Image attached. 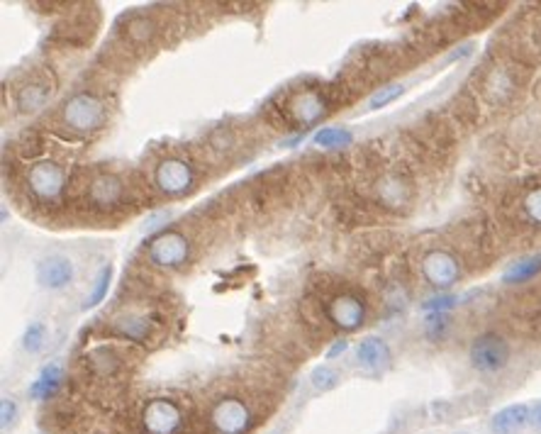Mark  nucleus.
Listing matches in <instances>:
<instances>
[{
  "label": "nucleus",
  "mask_w": 541,
  "mask_h": 434,
  "mask_svg": "<svg viewBox=\"0 0 541 434\" xmlns=\"http://www.w3.org/2000/svg\"><path fill=\"white\" fill-rule=\"evenodd\" d=\"M61 125L71 132V135L78 137H88L98 129L105 128V120H108V108L98 96L93 93H74L68 98L67 103L61 105Z\"/></svg>",
  "instance_id": "nucleus-1"
},
{
  "label": "nucleus",
  "mask_w": 541,
  "mask_h": 434,
  "mask_svg": "<svg viewBox=\"0 0 541 434\" xmlns=\"http://www.w3.org/2000/svg\"><path fill=\"white\" fill-rule=\"evenodd\" d=\"M522 83H525L522 67H517L515 61H497L483 74L481 96L490 108H505L517 98Z\"/></svg>",
  "instance_id": "nucleus-2"
},
{
  "label": "nucleus",
  "mask_w": 541,
  "mask_h": 434,
  "mask_svg": "<svg viewBox=\"0 0 541 434\" xmlns=\"http://www.w3.org/2000/svg\"><path fill=\"white\" fill-rule=\"evenodd\" d=\"M141 434H186L188 412L183 405L173 398L159 396L151 398L141 408Z\"/></svg>",
  "instance_id": "nucleus-3"
},
{
  "label": "nucleus",
  "mask_w": 541,
  "mask_h": 434,
  "mask_svg": "<svg viewBox=\"0 0 541 434\" xmlns=\"http://www.w3.org/2000/svg\"><path fill=\"white\" fill-rule=\"evenodd\" d=\"M208 425L213 434H249L256 425V415L246 400L224 396L213 400L210 405Z\"/></svg>",
  "instance_id": "nucleus-4"
},
{
  "label": "nucleus",
  "mask_w": 541,
  "mask_h": 434,
  "mask_svg": "<svg viewBox=\"0 0 541 434\" xmlns=\"http://www.w3.org/2000/svg\"><path fill=\"white\" fill-rule=\"evenodd\" d=\"M25 188L37 205H57L67 191V171L57 161H37L25 176Z\"/></svg>",
  "instance_id": "nucleus-5"
},
{
  "label": "nucleus",
  "mask_w": 541,
  "mask_h": 434,
  "mask_svg": "<svg viewBox=\"0 0 541 434\" xmlns=\"http://www.w3.org/2000/svg\"><path fill=\"white\" fill-rule=\"evenodd\" d=\"M188 256H191V242L186 240V234L176 232V230L156 234L147 247L149 264L161 271L181 269L188 262Z\"/></svg>",
  "instance_id": "nucleus-6"
},
{
  "label": "nucleus",
  "mask_w": 541,
  "mask_h": 434,
  "mask_svg": "<svg viewBox=\"0 0 541 434\" xmlns=\"http://www.w3.org/2000/svg\"><path fill=\"white\" fill-rule=\"evenodd\" d=\"M468 361L481 374H497L510 361V345L495 332H483L468 346Z\"/></svg>",
  "instance_id": "nucleus-7"
},
{
  "label": "nucleus",
  "mask_w": 541,
  "mask_h": 434,
  "mask_svg": "<svg viewBox=\"0 0 541 434\" xmlns=\"http://www.w3.org/2000/svg\"><path fill=\"white\" fill-rule=\"evenodd\" d=\"M422 278L437 291H449L452 285L459 284L461 262L449 249H430L420 262Z\"/></svg>",
  "instance_id": "nucleus-8"
},
{
  "label": "nucleus",
  "mask_w": 541,
  "mask_h": 434,
  "mask_svg": "<svg viewBox=\"0 0 541 434\" xmlns=\"http://www.w3.org/2000/svg\"><path fill=\"white\" fill-rule=\"evenodd\" d=\"M154 186L159 188L163 195H171V198L191 193L195 186L193 166L178 157L161 159L154 169Z\"/></svg>",
  "instance_id": "nucleus-9"
},
{
  "label": "nucleus",
  "mask_w": 541,
  "mask_h": 434,
  "mask_svg": "<svg viewBox=\"0 0 541 434\" xmlns=\"http://www.w3.org/2000/svg\"><path fill=\"white\" fill-rule=\"evenodd\" d=\"M327 317L334 327L344 332L359 330L366 320V305L364 300L354 295V293H337L329 303H327Z\"/></svg>",
  "instance_id": "nucleus-10"
},
{
  "label": "nucleus",
  "mask_w": 541,
  "mask_h": 434,
  "mask_svg": "<svg viewBox=\"0 0 541 434\" xmlns=\"http://www.w3.org/2000/svg\"><path fill=\"white\" fill-rule=\"evenodd\" d=\"M88 202L96 210H115L125 202V181L115 173H98L88 186Z\"/></svg>",
  "instance_id": "nucleus-11"
},
{
  "label": "nucleus",
  "mask_w": 541,
  "mask_h": 434,
  "mask_svg": "<svg viewBox=\"0 0 541 434\" xmlns=\"http://www.w3.org/2000/svg\"><path fill=\"white\" fill-rule=\"evenodd\" d=\"M74 262L67 256H47L37 264L35 278L47 291H64L74 281Z\"/></svg>",
  "instance_id": "nucleus-12"
},
{
  "label": "nucleus",
  "mask_w": 541,
  "mask_h": 434,
  "mask_svg": "<svg viewBox=\"0 0 541 434\" xmlns=\"http://www.w3.org/2000/svg\"><path fill=\"white\" fill-rule=\"evenodd\" d=\"M288 110L297 125H315L325 118L327 100L319 90H303L290 100Z\"/></svg>",
  "instance_id": "nucleus-13"
},
{
  "label": "nucleus",
  "mask_w": 541,
  "mask_h": 434,
  "mask_svg": "<svg viewBox=\"0 0 541 434\" xmlns=\"http://www.w3.org/2000/svg\"><path fill=\"white\" fill-rule=\"evenodd\" d=\"M379 201L386 205V208H405L410 205V198H412V186H410V181L401 173H386L383 179L379 181Z\"/></svg>",
  "instance_id": "nucleus-14"
},
{
  "label": "nucleus",
  "mask_w": 541,
  "mask_h": 434,
  "mask_svg": "<svg viewBox=\"0 0 541 434\" xmlns=\"http://www.w3.org/2000/svg\"><path fill=\"white\" fill-rule=\"evenodd\" d=\"M356 361L359 367L366 371H380L390 364V346L386 345V339L380 337H366L356 346Z\"/></svg>",
  "instance_id": "nucleus-15"
},
{
  "label": "nucleus",
  "mask_w": 541,
  "mask_h": 434,
  "mask_svg": "<svg viewBox=\"0 0 541 434\" xmlns=\"http://www.w3.org/2000/svg\"><path fill=\"white\" fill-rule=\"evenodd\" d=\"M532 422V410L526 405H507L493 415L490 427L495 434H519Z\"/></svg>",
  "instance_id": "nucleus-16"
},
{
  "label": "nucleus",
  "mask_w": 541,
  "mask_h": 434,
  "mask_svg": "<svg viewBox=\"0 0 541 434\" xmlns=\"http://www.w3.org/2000/svg\"><path fill=\"white\" fill-rule=\"evenodd\" d=\"M61 386H64V368H61V364H47L39 371L37 378L32 381L30 398L32 400H39V403H47V400L57 398Z\"/></svg>",
  "instance_id": "nucleus-17"
},
{
  "label": "nucleus",
  "mask_w": 541,
  "mask_h": 434,
  "mask_svg": "<svg viewBox=\"0 0 541 434\" xmlns=\"http://www.w3.org/2000/svg\"><path fill=\"white\" fill-rule=\"evenodd\" d=\"M112 332H115L120 339H127V342L147 345L149 339H151V322H149V317H144V315H122V317H118V320L112 322Z\"/></svg>",
  "instance_id": "nucleus-18"
},
{
  "label": "nucleus",
  "mask_w": 541,
  "mask_h": 434,
  "mask_svg": "<svg viewBox=\"0 0 541 434\" xmlns=\"http://www.w3.org/2000/svg\"><path fill=\"white\" fill-rule=\"evenodd\" d=\"M539 274H541V254L522 256L519 262L510 264V269L505 271L503 284H507V285L529 284V281L539 276Z\"/></svg>",
  "instance_id": "nucleus-19"
},
{
  "label": "nucleus",
  "mask_w": 541,
  "mask_h": 434,
  "mask_svg": "<svg viewBox=\"0 0 541 434\" xmlns=\"http://www.w3.org/2000/svg\"><path fill=\"white\" fill-rule=\"evenodd\" d=\"M49 86L45 81H30L25 83L23 88L17 90L16 103L23 113H35L39 108H45L47 98H49Z\"/></svg>",
  "instance_id": "nucleus-20"
},
{
  "label": "nucleus",
  "mask_w": 541,
  "mask_h": 434,
  "mask_svg": "<svg viewBox=\"0 0 541 434\" xmlns=\"http://www.w3.org/2000/svg\"><path fill=\"white\" fill-rule=\"evenodd\" d=\"M88 368L100 378H110L120 368V356L108 346H100V349L88 354Z\"/></svg>",
  "instance_id": "nucleus-21"
},
{
  "label": "nucleus",
  "mask_w": 541,
  "mask_h": 434,
  "mask_svg": "<svg viewBox=\"0 0 541 434\" xmlns=\"http://www.w3.org/2000/svg\"><path fill=\"white\" fill-rule=\"evenodd\" d=\"M312 140L322 150H341V147H349V144L354 142V135L347 128H322L315 132Z\"/></svg>",
  "instance_id": "nucleus-22"
},
{
  "label": "nucleus",
  "mask_w": 541,
  "mask_h": 434,
  "mask_svg": "<svg viewBox=\"0 0 541 434\" xmlns=\"http://www.w3.org/2000/svg\"><path fill=\"white\" fill-rule=\"evenodd\" d=\"M110 284H112V266L108 264V266H103V269L98 271L96 281H93V285H90V293L86 295V300H83V310H90V307L100 305V303L108 298Z\"/></svg>",
  "instance_id": "nucleus-23"
},
{
  "label": "nucleus",
  "mask_w": 541,
  "mask_h": 434,
  "mask_svg": "<svg viewBox=\"0 0 541 434\" xmlns=\"http://www.w3.org/2000/svg\"><path fill=\"white\" fill-rule=\"evenodd\" d=\"M519 208H522V215H525L526 222L541 230V186L529 188V191L522 195Z\"/></svg>",
  "instance_id": "nucleus-24"
},
{
  "label": "nucleus",
  "mask_w": 541,
  "mask_h": 434,
  "mask_svg": "<svg viewBox=\"0 0 541 434\" xmlns=\"http://www.w3.org/2000/svg\"><path fill=\"white\" fill-rule=\"evenodd\" d=\"M310 381H312V386H315V390H322V393H327V390H332L339 386L341 376H339V371L329 367V364H322V367H317L315 371H312Z\"/></svg>",
  "instance_id": "nucleus-25"
},
{
  "label": "nucleus",
  "mask_w": 541,
  "mask_h": 434,
  "mask_svg": "<svg viewBox=\"0 0 541 434\" xmlns=\"http://www.w3.org/2000/svg\"><path fill=\"white\" fill-rule=\"evenodd\" d=\"M45 339H47V327L42 325V322H30L27 327H25V335H23V346L25 352L30 354H37L42 352V346H45Z\"/></svg>",
  "instance_id": "nucleus-26"
},
{
  "label": "nucleus",
  "mask_w": 541,
  "mask_h": 434,
  "mask_svg": "<svg viewBox=\"0 0 541 434\" xmlns=\"http://www.w3.org/2000/svg\"><path fill=\"white\" fill-rule=\"evenodd\" d=\"M402 93H405V86H402V83L383 86V88L376 90L371 96V100H369V110H380V108H386V105H390L393 100H398Z\"/></svg>",
  "instance_id": "nucleus-27"
},
{
  "label": "nucleus",
  "mask_w": 541,
  "mask_h": 434,
  "mask_svg": "<svg viewBox=\"0 0 541 434\" xmlns=\"http://www.w3.org/2000/svg\"><path fill=\"white\" fill-rule=\"evenodd\" d=\"M456 303H459V298H456V295H452V293H439V295L430 298L427 303H422V310L430 315H434V313L444 315L446 310H452Z\"/></svg>",
  "instance_id": "nucleus-28"
},
{
  "label": "nucleus",
  "mask_w": 541,
  "mask_h": 434,
  "mask_svg": "<svg viewBox=\"0 0 541 434\" xmlns=\"http://www.w3.org/2000/svg\"><path fill=\"white\" fill-rule=\"evenodd\" d=\"M522 39H525V52H529L532 57L541 59V23H534L529 27H525L522 32Z\"/></svg>",
  "instance_id": "nucleus-29"
},
{
  "label": "nucleus",
  "mask_w": 541,
  "mask_h": 434,
  "mask_svg": "<svg viewBox=\"0 0 541 434\" xmlns=\"http://www.w3.org/2000/svg\"><path fill=\"white\" fill-rule=\"evenodd\" d=\"M17 419V403L13 398H3L0 403V425H3V432H8V427L16 425Z\"/></svg>",
  "instance_id": "nucleus-30"
},
{
  "label": "nucleus",
  "mask_w": 541,
  "mask_h": 434,
  "mask_svg": "<svg viewBox=\"0 0 541 434\" xmlns=\"http://www.w3.org/2000/svg\"><path fill=\"white\" fill-rule=\"evenodd\" d=\"M349 349V342L347 339H337L332 345V349L327 352V359H334V356H339V354H344Z\"/></svg>",
  "instance_id": "nucleus-31"
},
{
  "label": "nucleus",
  "mask_w": 541,
  "mask_h": 434,
  "mask_svg": "<svg viewBox=\"0 0 541 434\" xmlns=\"http://www.w3.org/2000/svg\"><path fill=\"white\" fill-rule=\"evenodd\" d=\"M532 422H534V427H536V429L541 432V403L532 410Z\"/></svg>",
  "instance_id": "nucleus-32"
},
{
  "label": "nucleus",
  "mask_w": 541,
  "mask_h": 434,
  "mask_svg": "<svg viewBox=\"0 0 541 434\" xmlns=\"http://www.w3.org/2000/svg\"><path fill=\"white\" fill-rule=\"evenodd\" d=\"M534 332L541 337V310L536 313V317H534Z\"/></svg>",
  "instance_id": "nucleus-33"
},
{
  "label": "nucleus",
  "mask_w": 541,
  "mask_h": 434,
  "mask_svg": "<svg viewBox=\"0 0 541 434\" xmlns=\"http://www.w3.org/2000/svg\"><path fill=\"white\" fill-rule=\"evenodd\" d=\"M459 434H466V432H459Z\"/></svg>",
  "instance_id": "nucleus-34"
}]
</instances>
